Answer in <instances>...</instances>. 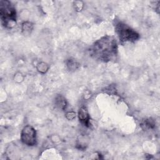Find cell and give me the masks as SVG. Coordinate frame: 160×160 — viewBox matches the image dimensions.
<instances>
[{"label": "cell", "mask_w": 160, "mask_h": 160, "mask_svg": "<svg viewBox=\"0 0 160 160\" xmlns=\"http://www.w3.org/2000/svg\"><path fill=\"white\" fill-rule=\"evenodd\" d=\"M67 66L69 70H75L79 67V64L74 59H69L67 61Z\"/></svg>", "instance_id": "obj_8"}, {"label": "cell", "mask_w": 160, "mask_h": 160, "mask_svg": "<svg viewBox=\"0 0 160 160\" xmlns=\"http://www.w3.org/2000/svg\"><path fill=\"white\" fill-rule=\"evenodd\" d=\"M21 141L29 146H34L36 144V131L34 128L30 126H25L21 132Z\"/></svg>", "instance_id": "obj_4"}, {"label": "cell", "mask_w": 160, "mask_h": 160, "mask_svg": "<svg viewBox=\"0 0 160 160\" xmlns=\"http://www.w3.org/2000/svg\"><path fill=\"white\" fill-rule=\"evenodd\" d=\"M38 66L39 68H38V69L41 72H44L48 69V67L45 64H43V65L42 64H40L39 65H38Z\"/></svg>", "instance_id": "obj_10"}, {"label": "cell", "mask_w": 160, "mask_h": 160, "mask_svg": "<svg viewBox=\"0 0 160 160\" xmlns=\"http://www.w3.org/2000/svg\"><path fill=\"white\" fill-rule=\"evenodd\" d=\"M0 17L2 25L7 28H12L16 22L15 8L9 1H0Z\"/></svg>", "instance_id": "obj_2"}, {"label": "cell", "mask_w": 160, "mask_h": 160, "mask_svg": "<svg viewBox=\"0 0 160 160\" xmlns=\"http://www.w3.org/2000/svg\"><path fill=\"white\" fill-rule=\"evenodd\" d=\"M32 28V25L29 22H25L22 24V29L24 31H30Z\"/></svg>", "instance_id": "obj_9"}, {"label": "cell", "mask_w": 160, "mask_h": 160, "mask_svg": "<svg viewBox=\"0 0 160 160\" xmlns=\"http://www.w3.org/2000/svg\"><path fill=\"white\" fill-rule=\"evenodd\" d=\"M79 121L86 127L90 126V116L86 107H81L78 111Z\"/></svg>", "instance_id": "obj_5"}, {"label": "cell", "mask_w": 160, "mask_h": 160, "mask_svg": "<svg viewBox=\"0 0 160 160\" xmlns=\"http://www.w3.org/2000/svg\"><path fill=\"white\" fill-rule=\"evenodd\" d=\"M90 53L95 59L103 62L114 61L118 57V47L114 37L105 35L92 45Z\"/></svg>", "instance_id": "obj_1"}, {"label": "cell", "mask_w": 160, "mask_h": 160, "mask_svg": "<svg viewBox=\"0 0 160 160\" xmlns=\"http://www.w3.org/2000/svg\"><path fill=\"white\" fill-rule=\"evenodd\" d=\"M54 104L58 108L63 111L66 109L68 106V102L66 98L61 95H58L55 98Z\"/></svg>", "instance_id": "obj_6"}, {"label": "cell", "mask_w": 160, "mask_h": 160, "mask_svg": "<svg viewBox=\"0 0 160 160\" xmlns=\"http://www.w3.org/2000/svg\"><path fill=\"white\" fill-rule=\"evenodd\" d=\"M115 31L121 42H134L139 38L138 32L121 21L116 22Z\"/></svg>", "instance_id": "obj_3"}, {"label": "cell", "mask_w": 160, "mask_h": 160, "mask_svg": "<svg viewBox=\"0 0 160 160\" xmlns=\"http://www.w3.org/2000/svg\"><path fill=\"white\" fill-rule=\"evenodd\" d=\"M66 118L69 120H72L75 118V112H69L66 115Z\"/></svg>", "instance_id": "obj_11"}, {"label": "cell", "mask_w": 160, "mask_h": 160, "mask_svg": "<svg viewBox=\"0 0 160 160\" xmlns=\"http://www.w3.org/2000/svg\"><path fill=\"white\" fill-rule=\"evenodd\" d=\"M140 126L143 129H153L155 126V122L151 118H146L141 121Z\"/></svg>", "instance_id": "obj_7"}]
</instances>
